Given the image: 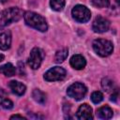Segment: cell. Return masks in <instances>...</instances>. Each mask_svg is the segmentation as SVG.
I'll use <instances>...</instances> for the list:
<instances>
[{"label": "cell", "mask_w": 120, "mask_h": 120, "mask_svg": "<svg viewBox=\"0 0 120 120\" xmlns=\"http://www.w3.org/2000/svg\"><path fill=\"white\" fill-rule=\"evenodd\" d=\"M23 16V11L19 8H9L0 12V30L10 24L11 22L19 21Z\"/></svg>", "instance_id": "1"}, {"label": "cell", "mask_w": 120, "mask_h": 120, "mask_svg": "<svg viewBox=\"0 0 120 120\" xmlns=\"http://www.w3.org/2000/svg\"><path fill=\"white\" fill-rule=\"evenodd\" d=\"M24 22L30 27H33L40 32H45L48 29V25L46 20L43 16L33 12V11H26L23 15Z\"/></svg>", "instance_id": "2"}, {"label": "cell", "mask_w": 120, "mask_h": 120, "mask_svg": "<svg viewBox=\"0 0 120 120\" xmlns=\"http://www.w3.org/2000/svg\"><path fill=\"white\" fill-rule=\"evenodd\" d=\"M93 49L99 56L105 57V56L110 55L112 52L113 46H112V43L110 40L98 38V39H95L94 40Z\"/></svg>", "instance_id": "3"}, {"label": "cell", "mask_w": 120, "mask_h": 120, "mask_svg": "<svg viewBox=\"0 0 120 120\" xmlns=\"http://www.w3.org/2000/svg\"><path fill=\"white\" fill-rule=\"evenodd\" d=\"M71 15L75 21L78 22H86L91 18L90 10L82 5H77L72 8Z\"/></svg>", "instance_id": "4"}, {"label": "cell", "mask_w": 120, "mask_h": 120, "mask_svg": "<svg viewBox=\"0 0 120 120\" xmlns=\"http://www.w3.org/2000/svg\"><path fill=\"white\" fill-rule=\"evenodd\" d=\"M86 92H87L86 86L81 82H75L71 84L67 90L68 96L76 100H81L82 98H83L84 96L86 95Z\"/></svg>", "instance_id": "5"}, {"label": "cell", "mask_w": 120, "mask_h": 120, "mask_svg": "<svg viewBox=\"0 0 120 120\" xmlns=\"http://www.w3.org/2000/svg\"><path fill=\"white\" fill-rule=\"evenodd\" d=\"M44 58V52L39 48H34L28 57V65L33 69H38Z\"/></svg>", "instance_id": "6"}, {"label": "cell", "mask_w": 120, "mask_h": 120, "mask_svg": "<svg viewBox=\"0 0 120 120\" xmlns=\"http://www.w3.org/2000/svg\"><path fill=\"white\" fill-rule=\"evenodd\" d=\"M66 70L60 67H53L44 74V80L48 82L61 81L66 77Z\"/></svg>", "instance_id": "7"}, {"label": "cell", "mask_w": 120, "mask_h": 120, "mask_svg": "<svg viewBox=\"0 0 120 120\" xmlns=\"http://www.w3.org/2000/svg\"><path fill=\"white\" fill-rule=\"evenodd\" d=\"M109 27H110V22L102 16L96 17L92 25V28L96 33H104L109 29Z\"/></svg>", "instance_id": "8"}, {"label": "cell", "mask_w": 120, "mask_h": 120, "mask_svg": "<svg viewBox=\"0 0 120 120\" xmlns=\"http://www.w3.org/2000/svg\"><path fill=\"white\" fill-rule=\"evenodd\" d=\"M76 117L80 120H88V119H92L93 118V112H92V108L84 103L82 105H81L77 111L76 113Z\"/></svg>", "instance_id": "9"}, {"label": "cell", "mask_w": 120, "mask_h": 120, "mask_svg": "<svg viewBox=\"0 0 120 120\" xmlns=\"http://www.w3.org/2000/svg\"><path fill=\"white\" fill-rule=\"evenodd\" d=\"M69 63H70V66L74 69H77V70H80V69L84 68V67L86 65L85 58L82 55H81V54H75V55H73L70 58Z\"/></svg>", "instance_id": "10"}, {"label": "cell", "mask_w": 120, "mask_h": 120, "mask_svg": "<svg viewBox=\"0 0 120 120\" xmlns=\"http://www.w3.org/2000/svg\"><path fill=\"white\" fill-rule=\"evenodd\" d=\"M8 86H9L10 90L12 91V93H14L18 96H22L26 90L25 85L18 81H10L8 82Z\"/></svg>", "instance_id": "11"}, {"label": "cell", "mask_w": 120, "mask_h": 120, "mask_svg": "<svg viewBox=\"0 0 120 120\" xmlns=\"http://www.w3.org/2000/svg\"><path fill=\"white\" fill-rule=\"evenodd\" d=\"M11 44V34L9 31H5L0 34V49L8 50Z\"/></svg>", "instance_id": "12"}, {"label": "cell", "mask_w": 120, "mask_h": 120, "mask_svg": "<svg viewBox=\"0 0 120 120\" xmlns=\"http://www.w3.org/2000/svg\"><path fill=\"white\" fill-rule=\"evenodd\" d=\"M96 114L100 119H110L112 117L113 112L109 106H103L97 110Z\"/></svg>", "instance_id": "13"}, {"label": "cell", "mask_w": 120, "mask_h": 120, "mask_svg": "<svg viewBox=\"0 0 120 120\" xmlns=\"http://www.w3.org/2000/svg\"><path fill=\"white\" fill-rule=\"evenodd\" d=\"M15 72H16V68L11 63H7L0 67V73L4 74L7 77H11L15 75Z\"/></svg>", "instance_id": "14"}, {"label": "cell", "mask_w": 120, "mask_h": 120, "mask_svg": "<svg viewBox=\"0 0 120 120\" xmlns=\"http://www.w3.org/2000/svg\"><path fill=\"white\" fill-rule=\"evenodd\" d=\"M32 98L34 100L39 104H44L46 102V95L39 89H34L32 92Z\"/></svg>", "instance_id": "15"}, {"label": "cell", "mask_w": 120, "mask_h": 120, "mask_svg": "<svg viewBox=\"0 0 120 120\" xmlns=\"http://www.w3.org/2000/svg\"><path fill=\"white\" fill-rule=\"evenodd\" d=\"M68 54V50L67 48L61 49V50H59V51L56 52L55 56H54V61L56 63H62V62H64L67 59Z\"/></svg>", "instance_id": "16"}, {"label": "cell", "mask_w": 120, "mask_h": 120, "mask_svg": "<svg viewBox=\"0 0 120 120\" xmlns=\"http://www.w3.org/2000/svg\"><path fill=\"white\" fill-rule=\"evenodd\" d=\"M52 8L55 11H61L65 7V0H50Z\"/></svg>", "instance_id": "17"}, {"label": "cell", "mask_w": 120, "mask_h": 120, "mask_svg": "<svg viewBox=\"0 0 120 120\" xmlns=\"http://www.w3.org/2000/svg\"><path fill=\"white\" fill-rule=\"evenodd\" d=\"M101 86L106 92H110L113 89V82L109 78H104L101 81Z\"/></svg>", "instance_id": "18"}, {"label": "cell", "mask_w": 120, "mask_h": 120, "mask_svg": "<svg viewBox=\"0 0 120 120\" xmlns=\"http://www.w3.org/2000/svg\"><path fill=\"white\" fill-rule=\"evenodd\" d=\"M91 100L95 103V104H98L99 102H101L103 100V94L99 91H96V92H93L92 95H91Z\"/></svg>", "instance_id": "19"}, {"label": "cell", "mask_w": 120, "mask_h": 120, "mask_svg": "<svg viewBox=\"0 0 120 120\" xmlns=\"http://www.w3.org/2000/svg\"><path fill=\"white\" fill-rule=\"evenodd\" d=\"M91 2L97 8H107L110 4V0H91Z\"/></svg>", "instance_id": "20"}, {"label": "cell", "mask_w": 120, "mask_h": 120, "mask_svg": "<svg viewBox=\"0 0 120 120\" xmlns=\"http://www.w3.org/2000/svg\"><path fill=\"white\" fill-rule=\"evenodd\" d=\"M0 106H1L2 108H4V109L8 110V109H11V108L13 107V102H12L10 99H8V98H4V99L1 101Z\"/></svg>", "instance_id": "21"}, {"label": "cell", "mask_w": 120, "mask_h": 120, "mask_svg": "<svg viewBox=\"0 0 120 120\" xmlns=\"http://www.w3.org/2000/svg\"><path fill=\"white\" fill-rule=\"evenodd\" d=\"M17 118H19V119H26V118L23 117L22 115H19V114H14V115H12V116L10 117V119H17Z\"/></svg>", "instance_id": "22"}, {"label": "cell", "mask_w": 120, "mask_h": 120, "mask_svg": "<svg viewBox=\"0 0 120 120\" xmlns=\"http://www.w3.org/2000/svg\"><path fill=\"white\" fill-rule=\"evenodd\" d=\"M117 97H118V94H117V92H115V94H112V95L111 96V100H112V101H116Z\"/></svg>", "instance_id": "23"}, {"label": "cell", "mask_w": 120, "mask_h": 120, "mask_svg": "<svg viewBox=\"0 0 120 120\" xmlns=\"http://www.w3.org/2000/svg\"><path fill=\"white\" fill-rule=\"evenodd\" d=\"M5 96H6V92H5L2 88H0V98H5Z\"/></svg>", "instance_id": "24"}, {"label": "cell", "mask_w": 120, "mask_h": 120, "mask_svg": "<svg viewBox=\"0 0 120 120\" xmlns=\"http://www.w3.org/2000/svg\"><path fill=\"white\" fill-rule=\"evenodd\" d=\"M3 60H4V55L2 53H0V62L3 61Z\"/></svg>", "instance_id": "25"}, {"label": "cell", "mask_w": 120, "mask_h": 120, "mask_svg": "<svg viewBox=\"0 0 120 120\" xmlns=\"http://www.w3.org/2000/svg\"><path fill=\"white\" fill-rule=\"evenodd\" d=\"M0 1H1V2H2V3H5V2H7V1H8V0H0Z\"/></svg>", "instance_id": "26"}]
</instances>
